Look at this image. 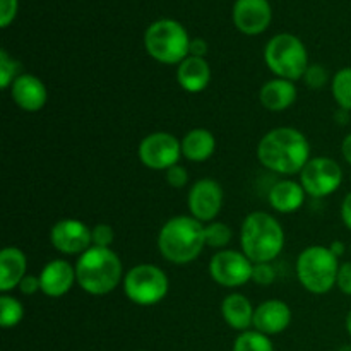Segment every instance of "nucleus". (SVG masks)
Here are the masks:
<instances>
[{
	"label": "nucleus",
	"mask_w": 351,
	"mask_h": 351,
	"mask_svg": "<svg viewBox=\"0 0 351 351\" xmlns=\"http://www.w3.org/2000/svg\"><path fill=\"white\" fill-rule=\"evenodd\" d=\"M311 146L304 134L291 127L273 129L261 139L257 158L267 170L280 175H295L304 170Z\"/></svg>",
	"instance_id": "1"
},
{
	"label": "nucleus",
	"mask_w": 351,
	"mask_h": 351,
	"mask_svg": "<svg viewBox=\"0 0 351 351\" xmlns=\"http://www.w3.org/2000/svg\"><path fill=\"white\" fill-rule=\"evenodd\" d=\"M206 245L204 226L194 216L168 219L158 237L161 256L173 264H187L201 256Z\"/></svg>",
	"instance_id": "2"
},
{
	"label": "nucleus",
	"mask_w": 351,
	"mask_h": 351,
	"mask_svg": "<svg viewBox=\"0 0 351 351\" xmlns=\"http://www.w3.org/2000/svg\"><path fill=\"white\" fill-rule=\"evenodd\" d=\"M240 243L254 264L271 263L283 250L285 232L278 219L267 213H250L242 223Z\"/></svg>",
	"instance_id": "3"
},
{
	"label": "nucleus",
	"mask_w": 351,
	"mask_h": 351,
	"mask_svg": "<svg viewBox=\"0 0 351 351\" xmlns=\"http://www.w3.org/2000/svg\"><path fill=\"white\" fill-rule=\"evenodd\" d=\"M79 287L91 295H106L122 281V263L113 250L91 247L75 264Z\"/></svg>",
	"instance_id": "4"
},
{
	"label": "nucleus",
	"mask_w": 351,
	"mask_h": 351,
	"mask_svg": "<svg viewBox=\"0 0 351 351\" xmlns=\"http://www.w3.org/2000/svg\"><path fill=\"white\" fill-rule=\"evenodd\" d=\"M338 257L331 249L322 245H312L298 256L297 276L305 290L311 293H328L338 280Z\"/></svg>",
	"instance_id": "5"
},
{
	"label": "nucleus",
	"mask_w": 351,
	"mask_h": 351,
	"mask_svg": "<svg viewBox=\"0 0 351 351\" xmlns=\"http://www.w3.org/2000/svg\"><path fill=\"white\" fill-rule=\"evenodd\" d=\"M146 50L161 64H178L191 53V40L182 24L171 19H161L151 24L144 34Z\"/></svg>",
	"instance_id": "6"
},
{
	"label": "nucleus",
	"mask_w": 351,
	"mask_h": 351,
	"mask_svg": "<svg viewBox=\"0 0 351 351\" xmlns=\"http://www.w3.org/2000/svg\"><path fill=\"white\" fill-rule=\"evenodd\" d=\"M264 57L271 72H274L280 79L291 82L304 77L308 69L307 50L293 34L283 33L274 36L267 43Z\"/></svg>",
	"instance_id": "7"
},
{
	"label": "nucleus",
	"mask_w": 351,
	"mask_h": 351,
	"mask_svg": "<svg viewBox=\"0 0 351 351\" xmlns=\"http://www.w3.org/2000/svg\"><path fill=\"white\" fill-rule=\"evenodd\" d=\"M123 290L127 298L137 305H154L168 293V278L160 267L153 264H141L132 267L123 278Z\"/></svg>",
	"instance_id": "8"
},
{
	"label": "nucleus",
	"mask_w": 351,
	"mask_h": 351,
	"mask_svg": "<svg viewBox=\"0 0 351 351\" xmlns=\"http://www.w3.org/2000/svg\"><path fill=\"white\" fill-rule=\"evenodd\" d=\"M300 182L304 191L312 197H326L339 189L343 182V170L331 158H314L308 160L300 171Z\"/></svg>",
	"instance_id": "9"
},
{
	"label": "nucleus",
	"mask_w": 351,
	"mask_h": 351,
	"mask_svg": "<svg viewBox=\"0 0 351 351\" xmlns=\"http://www.w3.org/2000/svg\"><path fill=\"white\" fill-rule=\"evenodd\" d=\"M213 280L225 288H237L252 280L254 263L243 252L219 250L209 264Z\"/></svg>",
	"instance_id": "10"
},
{
	"label": "nucleus",
	"mask_w": 351,
	"mask_h": 351,
	"mask_svg": "<svg viewBox=\"0 0 351 351\" xmlns=\"http://www.w3.org/2000/svg\"><path fill=\"white\" fill-rule=\"evenodd\" d=\"M182 156V143L168 132H154L139 146V158L151 170H170L178 165Z\"/></svg>",
	"instance_id": "11"
},
{
	"label": "nucleus",
	"mask_w": 351,
	"mask_h": 351,
	"mask_svg": "<svg viewBox=\"0 0 351 351\" xmlns=\"http://www.w3.org/2000/svg\"><path fill=\"white\" fill-rule=\"evenodd\" d=\"M223 206V189L211 178L195 182L189 192V209L199 221H213Z\"/></svg>",
	"instance_id": "12"
},
{
	"label": "nucleus",
	"mask_w": 351,
	"mask_h": 351,
	"mask_svg": "<svg viewBox=\"0 0 351 351\" xmlns=\"http://www.w3.org/2000/svg\"><path fill=\"white\" fill-rule=\"evenodd\" d=\"M50 242L62 254H84L91 249V230L77 219H62L51 228Z\"/></svg>",
	"instance_id": "13"
},
{
	"label": "nucleus",
	"mask_w": 351,
	"mask_h": 351,
	"mask_svg": "<svg viewBox=\"0 0 351 351\" xmlns=\"http://www.w3.org/2000/svg\"><path fill=\"white\" fill-rule=\"evenodd\" d=\"M233 21L242 33H263L271 23L269 3L267 0H237L233 7Z\"/></svg>",
	"instance_id": "14"
},
{
	"label": "nucleus",
	"mask_w": 351,
	"mask_h": 351,
	"mask_svg": "<svg viewBox=\"0 0 351 351\" xmlns=\"http://www.w3.org/2000/svg\"><path fill=\"white\" fill-rule=\"evenodd\" d=\"M10 96L24 112H40L47 103V88L36 75L21 74L10 86Z\"/></svg>",
	"instance_id": "15"
},
{
	"label": "nucleus",
	"mask_w": 351,
	"mask_h": 351,
	"mask_svg": "<svg viewBox=\"0 0 351 351\" xmlns=\"http://www.w3.org/2000/svg\"><path fill=\"white\" fill-rule=\"evenodd\" d=\"M291 311L285 302L267 300L254 311V328L263 335H280L290 326Z\"/></svg>",
	"instance_id": "16"
},
{
	"label": "nucleus",
	"mask_w": 351,
	"mask_h": 351,
	"mask_svg": "<svg viewBox=\"0 0 351 351\" xmlns=\"http://www.w3.org/2000/svg\"><path fill=\"white\" fill-rule=\"evenodd\" d=\"M40 287L47 297H62L72 288L74 281H77L75 269L67 261H51L43 267L40 276Z\"/></svg>",
	"instance_id": "17"
},
{
	"label": "nucleus",
	"mask_w": 351,
	"mask_h": 351,
	"mask_svg": "<svg viewBox=\"0 0 351 351\" xmlns=\"http://www.w3.org/2000/svg\"><path fill=\"white\" fill-rule=\"evenodd\" d=\"M27 261L23 250L7 247L0 252V290L10 291L26 276Z\"/></svg>",
	"instance_id": "18"
},
{
	"label": "nucleus",
	"mask_w": 351,
	"mask_h": 351,
	"mask_svg": "<svg viewBox=\"0 0 351 351\" xmlns=\"http://www.w3.org/2000/svg\"><path fill=\"white\" fill-rule=\"evenodd\" d=\"M259 98L264 108H267L269 112H283V110L290 108L297 99V88L291 81L278 77L267 81L261 88Z\"/></svg>",
	"instance_id": "19"
},
{
	"label": "nucleus",
	"mask_w": 351,
	"mask_h": 351,
	"mask_svg": "<svg viewBox=\"0 0 351 351\" xmlns=\"http://www.w3.org/2000/svg\"><path fill=\"white\" fill-rule=\"evenodd\" d=\"M211 69L202 57H187L180 62L177 71V81L185 91L199 93L209 84Z\"/></svg>",
	"instance_id": "20"
},
{
	"label": "nucleus",
	"mask_w": 351,
	"mask_h": 351,
	"mask_svg": "<svg viewBox=\"0 0 351 351\" xmlns=\"http://www.w3.org/2000/svg\"><path fill=\"white\" fill-rule=\"evenodd\" d=\"M305 194L307 192L304 191L302 184L293 180H281L269 191V204L278 213H293L302 208Z\"/></svg>",
	"instance_id": "21"
},
{
	"label": "nucleus",
	"mask_w": 351,
	"mask_h": 351,
	"mask_svg": "<svg viewBox=\"0 0 351 351\" xmlns=\"http://www.w3.org/2000/svg\"><path fill=\"white\" fill-rule=\"evenodd\" d=\"M221 314L226 324L235 331H247L254 324V308L249 298L240 293H232L223 300Z\"/></svg>",
	"instance_id": "22"
},
{
	"label": "nucleus",
	"mask_w": 351,
	"mask_h": 351,
	"mask_svg": "<svg viewBox=\"0 0 351 351\" xmlns=\"http://www.w3.org/2000/svg\"><path fill=\"white\" fill-rule=\"evenodd\" d=\"M215 136L206 129L191 130L182 141V154L187 160L195 161V163H201V161L211 158V154L215 153Z\"/></svg>",
	"instance_id": "23"
},
{
	"label": "nucleus",
	"mask_w": 351,
	"mask_h": 351,
	"mask_svg": "<svg viewBox=\"0 0 351 351\" xmlns=\"http://www.w3.org/2000/svg\"><path fill=\"white\" fill-rule=\"evenodd\" d=\"M332 95L339 108L351 112V67L336 72L332 79Z\"/></svg>",
	"instance_id": "24"
},
{
	"label": "nucleus",
	"mask_w": 351,
	"mask_h": 351,
	"mask_svg": "<svg viewBox=\"0 0 351 351\" xmlns=\"http://www.w3.org/2000/svg\"><path fill=\"white\" fill-rule=\"evenodd\" d=\"M24 317V308L19 300L14 297H0V324L3 329L16 328Z\"/></svg>",
	"instance_id": "25"
},
{
	"label": "nucleus",
	"mask_w": 351,
	"mask_h": 351,
	"mask_svg": "<svg viewBox=\"0 0 351 351\" xmlns=\"http://www.w3.org/2000/svg\"><path fill=\"white\" fill-rule=\"evenodd\" d=\"M233 351H274L273 343L259 331H243L237 338Z\"/></svg>",
	"instance_id": "26"
},
{
	"label": "nucleus",
	"mask_w": 351,
	"mask_h": 351,
	"mask_svg": "<svg viewBox=\"0 0 351 351\" xmlns=\"http://www.w3.org/2000/svg\"><path fill=\"white\" fill-rule=\"evenodd\" d=\"M206 243L213 249H223L232 242V230L225 223H211L204 228Z\"/></svg>",
	"instance_id": "27"
},
{
	"label": "nucleus",
	"mask_w": 351,
	"mask_h": 351,
	"mask_svg": "<svg viewBox=\"0 0 351 351\" xmlns=\"http://www.w3.org/2000/svg\"><path fill=\"white\" fill-rule=\"evenodd\" d=\"M19 69V64L12 60L5 50L0 51V88L7 89L9 86H12V82L19 77L17 75Z\"/></svg>",
	"instance_id": "28"
},
{
	"label": "nucleus",
	"mask_w": 351,
	"mask_h": 351,
	"mask_svg": "<svg viewBox=\"0 0 351 351\" xmlns=\"http://www.w3.org/2000/svg\"><path fill=\"white\" fill-rule=\"evenodd\" d=\"M93 237V247H103V249H108L110 243L113 242V228L110 225H96L91 230Z\"/></svg>",
	"instance_id": "29"
},
{
	"label": "nucleus",
	"mask_w": 351,
	"mask_h": 351,
	"mask_svg": "<svg viewBox=\"0 0 351 351\" xmlns=\"http://www.w3.org/2000/svg\"><path fill=\"white\" fill-rule=\"evenodd\" d=\"M304 77L307 86L319 89L328 82V72H326V69L322 67V65H311V67L307 69V72H305Z\"/></svg>",
	"instance_id": "30"
},
{
	"label": "nucleus",
	"mask_w": 351,
	"mask_h": 351,
	"mask_svg": "<svg viewBox=\"0 0 351 351\" xmlns=\"http://www.w3.org/2000/svg\"><path fill=\"white\" fill-rule=\"evenodd\" d=\"M276 274H274V269L269 266V263L264 264H254V273L252 280L256 281L257 285H263V287H269L274 281Z\"/></svg>",
	"instance_id": "31"
},
{
	"label": "nucleus",
	"mask_w": 351,
	"mask_h": 351,
	"mask_svg": "<svg viewBox=\"0 0 351 351\" xmlns=\"http://www.w3.org/2000/svg\"><path fill=\"white\" fill-rule=\"evenodd\" d=\"M167 180L171 187L182 189L189 180L187 170H185L184 167H180V165H175L170 170H167Z\"/></svg>",
	"instance_id": "32"
},
{
	"label": "nucleus",
	"mask_w": 351,
	"mask_h": 351,
	"mask_svg": "<svg viewBox=\"0 0 351 351\" xmlns=\"http://www.w3.org/2000/svg\"><path fill=\"white\" fill-rule=\"evenodd\" d=\"M17 12V0H0V26L7 27Z\"/></svg>",
	"instance_id": "33"
},
{
	"label": "nucleus",
	"mask_w": 351,
	"mask_h": 351,
	"mask_svg": "<svg viewBox=\"0 0 351 351\" xmlns=\"http://www.w3.org/2000/svg\"><path fill=\"white\" fill-rule=\"evenodd\" d=\"M336 285H338V288L343 293L351 297V263H345L343 266H339Z\"/></svg>",
	"instance_id": "34"
},
{
	"label": "nucleus",
	"mask_w": 351,
	"mask_h": 351,
	"mask_svg": "<svg viewBox=\"0 0 351 351\" xmlns=\"http://www.w3.org/2000/svg\"><path fill=\"white\" fill-rule=\"evenodd\" d=\"M19 290L23 291L24 295H33L36 293L38 290H41L40 287V278L36 276H31V274H26L23 278V281L19 283Z\"/></svg>",
	"instance_id": "35"
},
{
	"label": "nucleus",
	"mask_w": 351,
	"mask_h": 351,
	"mask_svg": "<svg viewBox=\"0 0 351 351\" xmlns=\"http://www.w3.org/2000/svg\"><path fill=\"white\" fill-rule=\"evenodd\" d=\"M206 51H208V45L201 38H195L191 41V55L192 57H204Z\"/></svg>",
	"instance_id": "36"
},
{
	"label": "nucleus",
	"mask_w": 351,
	"mask_h": 351,
	"mask_svg": "<svg viewBox=\"0 0 351 351\" xmlns=\"http://www.w3.org/2000/svg\"><path fill=\"white\" fill-rule=\"evenodd\" d=\"M341 218L345 221V225L351 230V192L345 197L341 206Z\"/></svg>",
	"instance_id": "37"
},
{
	"label": "nucleus",
	"mask_w": 351,
	"mask_h": 351,
	"mask_svg": "<svg viewBox=\"0 0 351 351\" xmlns=\"http://www.w3.org/2000/svg\"><path fill=\"white\" fill-rule=\"evenodd\" d=\"M341 153H343V158H345V160L351 165V134L350 136H346L345 141H343Z\"/></svg>",
	"instance_id": "38"
},
{
	"label": "nucleus",
	"mask_w": 351,
	"mask_h": 351,
	"mask_svg": "<svg viewBox=\"0 0 351 351\" xmlns=\"http://www.w3.org/2000/svg\"><path fill=\"white\" fill-rule=\"evenodd\" d=\"M329 249H331V252L335 254L336 257H339L343 252H345V245H343L341 242H335L331 247H329Z\"/></svg>",
	"instance_id": "39"
},
{
	"label": "nucleus",
	"mask_w": 351,
	"mask_h": 351,
	"mask_svg": "<svg viewBox=\"0 0 351 351\" xmlns=\"http://www.w3.org/2000/svg\"><path fill=\"white\" fill-rule=\"evenodd\" d=\"M348 110H343L339 108L338 113H336V120H338V123H346V120H348Z\"/></svg>",
	"instance_id": "40"
},
{
	"label": "nucleus",
	"mask_w": 351,
	"mask_h": 351,
	"mask_svg": "<svg viewBox=\"0 0 351 351\" xmlns=\"http://www.w3.org/2000/svg\"><path fill=\"white\" fill-rule=\"evenodd\" d=\"M346 329H348V332L351 336V311L348 312V315H346Z\"/></svg>",
	"instance_id": "41"
}]
</instances>
